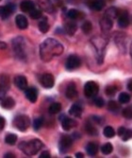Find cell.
Segmentation results:
<instances>
[{"label":"cell","instance_id":"cell-6","mask_svg":"<svg viewBox=\"0 0 132 158\" xmlns=\"http://www.w3.org/2000/svg\"><path fill=\"white\" fill-rule=\"evenodd\" d=\"M73 145V138L70 135H63L62 136L60 143H58V148L62 153L67 152L71 146Z\"/></svg>","mask_w":132,"mask_h":158},{"label":"cell","instance_id":"cell-31","mask_svg":"<svg viewBox=\"0 0 132 158\" xmlns=\"http://www.w3.org/2000/svg\"><path fill=\"white\" fill-rule=\"evenodd\" d=\"M104 135L107 137V138H112L114 135H115V131H114V129L110 126H107L105 127L104 129Z\"/></svg>","mask_w":132,"mask_h":158},{"label":"cell","instance_id":"cell-50","mask_svg":"<svg viewBox=\"0 0 132 158\" xmlns=\"http://www.w3.org/2000/svg\"><path fill=\"white\" fill-rule=\"evenodd\" d=\"M0 1H1V0H0Z\"/></svg>","mask_w":132,"mask_h":158},{"label":"cell","instance_id":"cell-43","mask_svg":"<svg viewBox=\"0 0 132 158\" xmlns=\"http://www.w3.org/2000/svg\"><path fill=\"white\" fill-rule=\"evenodd\" d=\"M50 152H47V151H45V152H42L41 154H40V158H50Z\"/></svg>","mask_w":132,"mask_h":158},{"label":"cell","instance_id":"cell-21","mask_svg":"<svg viewBox=\"0 0 132 158\" xmlns=\"http://www.w3.org/2000/svg\"><path fill=\"white\" fill-rule=\"evenodd\" d=\"M64 30H65L67 34H69L70 36H73L76 33V31L78 30V26H77V24L74 21H69V22H67L65 24Z\"/></svg>","mask_w":132,"mask_h":158},{"label":"cell","instance_id":"cell-38","mask_svg":"<svg viewBox=\"0 0 132 158\" xmlns=\"http://www.w3.org/2000/svg\"><path fill=\"white\" fill-rule=\"evenodd\" d=\"M116 91H117V88L115 87V86H112V85H110V86H108V87L106 88V94L108 95V96H114L115 95V93H116Z\"/></svg>","mask_w":132,"mask_h":158},{"label":"cell","instance_id":"cell-48","mask_svg":"<svg viewBox=\"0 0 132 158\" xmlns=\"http://www.w3.org/2000/svg\"><path fill=\"white\" fill-rule=\"evenodd\" d=\"M76 157H77V158H82V157H84V156H83V153L78 152V153H76Z\"/></svg>","mask_w":132,"mask_h":158},{"label":"cell","instance_id":"cell-42","mask_svg":"<svg viewBox=\"0 0 132 158\" xmlns=\"http://www.w3.org/2000/svg\"><path fill=\"white\" fill-rule=\"evenodd\" d=\"M6 126V120L3 117L0 116V132H1Z\"/></svg>","mask_w":132,"mask_h":158},{"label":"cell","instance_id":"cell-46","mask_svg":"<svg viewBox=\"0 0 132 158\" xmlns=\"http://www.w3.org/2000/svg\"><path fill=\"white\" fill-rule=\"evenodd\" d=\"M127 88H128L129 91L132 92V80L128 81V83H127Z\"/></svg>","mask_w":132,"mask_h":158},{"label":"cell","instance_id":"cell-23","mask_svg":"<svg viewBox=\"0 0 132 158\" xmlns=\"http://www.w3.org/2000/svg\"><path fill=\"white\" fill-rule=\"evenodd\" d=\"M86 152L87 153L91 155V156H94L98 152V146L96 143H94V142H91L89 143L87 146H86Z\"/></svg>","mask_w":132,"mask_h":158},{"label":"cell","instance_id":"cell-39","mask_svg":"<svg viewBox=\"0 0 132 158\" xmlns=\"http://www.w3.org/2000/svg\"><path fill=\"white\" fill-rule=\"evenodd\" d=\"M123 116L126 118H132V108L130 107H127L126 109L123 110Z\"/></svg>","mask_w":132,"mask_h":158},{"label":"cell","instance_id":"cell-37","mask_svg":"<svg viewBox=\"0 0 132 158\" xmlns=\"http://www.w3.org/2000/svg\"><path fill=\"white\" fill-rule=\"evenodd\" d=\"M7 90H8V87H7V86H5V85L2 84V83H0V100H2V99L6 97Z\"/></svg>","mask_w":132,"mask_h":158},{"label":"cell","instance_id":"cell-41","mask_svg":"<svg viewBox=\"0 0 132 158\" xmlns=\"http://www.w3.org/2000/svg\"><path fill=\"white\" fill-rule=\"evenodd\" d=\"M94 102L95 106H97L99 108L104 106V99L102 98H95L94 100Z\"/></svg>","mask_w":132,"mask_h":158},{"label":"cell","instance_id":"cell-4","mask_svg":"<svg viewBox=\"0 0 132 158\" xmlns=\"http://www.w3.org/2000/svg\"><path fill=\"white\" fill-rule=\"evenodd\" d=\"M13 126L21 132H26L30 126V119L26 114H19L13 119Z\"/></svg>","mask_w":132,"mask_h":158},{"label":"cell","instance_id":"cell-44","mask_svg":"<svg viewBox=\"0 0 132 158\" xmlns=\"http://www.w3.org/2000/svg\"><path fill=\"white\" fill-rule=\"evenodd\" d=\"M126 130V129L125 127H120V128L118 129V131H117V134H118V135H119V136H121V137H122V135L125 134Z\"/></svg>","mask_w":132,"mask_h":158},{"label":"cell","instance_id":"cell-49","mask_svg":"<svg viewBox=\"0 0 132 158\" xmlns=\"http://www.w3.org/2000/svg\"><path fill=\"white\" fill-rule=\"evenodd\" d=\"M130 55H131V58H132V43H131V47H130Z\"/></svg>","mask_w":132,"mask_h":158},{"label":"cell","instance_id":"cell-18","mask_svg":"<svg viewBox=\"0 0 132 158\" xmlns=\"http://www.w3.org/2000/svg\"><path fill=\"white\" fill-rule=\"evenodd\" d=\"M20 9L24 12H30L33 9H35V4L31 0H23L20 4Z\"/></svg>","mask_w":132,"mask_h":158},{"label":"cell","instance_id":"cell-28","mask_svg":"<svg viewBox=\"0 0 132 158\" xmlns=\"http://www.w3.org/2000/svg\"><path fill=\"white\" fill-rule=\"evenodd\" d=\"M39 30L42 33H46L49 31V24L47 23L46 18H43L42 20L40 21V23H39Z\"/></svg>","mask_w":132,"mask_h":158},{"label":"cell","instance_id":"cell-20","mask_svg":"<svg viewBox=\"0 0 132 158\" xmlns=\"http://www.w3.org/2000/svg\"><path fill=\"white\" fill-rule=\"evenodd\" d=\"M37 3L43 10H46L47 12L54 11V7H53L52 3L50 2V0H37Z\"/></svg>","mask_w":132,"mask_h":158},{"label":"cell","instance_id":"cell-7","mask_svg":"<svg viewBox=\"0 0 132 158\" xmlns=\"http://www.w3.org/2000/svg\"><path fill=\"white\" fill-rule=\"evenodd\" d=\"M80 64H81V61L78 56L70 55L66 61L65 66H66L67 70H75V69L78 68L80 66Z\"/></svg>","mask_w":132,"mask_h":158},{"label":"cell","instance_id":"cell-8","mask_svg":"<svg viewBox=\"0 0 132 158\" xmlns=\"http://www.w3.org/2000/svg\"><path fill=\"white\" fill-rule=\"evenodd\" d=\"M40 81H41V84H42L45 88H46V89L52 88L53 86H54V84H55V79H54L53 75H52V74H49V73L43 74V75L41 77Z\"/></svg>","mask_w":132,"mask_h":158},{"label":"cell","instance_id":"cell-36","mask_svg":"<svg viewBox=\"0 0 132 158\" xmlns=\"http://www.w3.org/2000/svg\"><path fill=\"white\" fill-rule=\"evenodd\" d=\"M29 14H30V17L33 19H40L42 17V10L38 9H33L29 12Z\"/></svg>","mask_w":132,"mask_h":158},{"label":"cell","instance_id":"cell-5","mask_svg":"<svg viewBox=\"0 0 132 158\" xmlns=\"http://www.w3.org/2000/svg\"><path fill=\"white\" fill-rule=\"evenodd\" d=\"M99 92V86L95 81H90L84 86V94L87 98H94Z\"/></svg>","mask_w":132,"mask_h":158},{"label":"cell","instance_id":"cell-45","mask_svg":"<svg viewBox=\"0 0 132 158\" xmlns=\"http://www.w3.org/2000/svg\"><path fill=\"white\" fill-rule=\"evenodd\" d=\"M6 48H7L6 43H4V42H1V41H0V49H5Z\"/></svg>","mask_w":132,"mask_h":158},{"label":"cell","instance_id":"cell-47","mask_svg":"<svg viewBox=\"0 0 132 158\" xmlns=\"http://www.w3.org/2000/svg\"><path fill=\"white\" fill-rule=\"evenodd\" d=\"M4 157H5V158H8V157H10V158H14V157H15V155H14L13 153H6V154L4 155Z\"/></svg>","mask_w":132,"mask_h":158},{"label":"cell","instance_id":"cell-27","mask_svg":"<svg viewBox=\"0 0 132 158\" xmlns=\"http://www.w3.org/2000/svg\"><path fill=\"white\" fill-rule=\"evenodd\" d=\"M5 142L8 145H15L17 142V135L15 134H8L5 137Z\"/></svg>","mask_w":132,"mask_h":158},{"label":"cell","instance_id":"cell-11","mask_svg":"<svg viewBox=\"0 0 132 158\" xmlns=\"http://www.w3.org/2000/svg\"><path fill=\"white\" fill-rule=\"evenodd\" d=\"M26 98L29 100L30 102L34 103L37 102L38 98V90L35 87H28L25 90Z\"/></svg>","mask_w":132,"mask_h":158},{"label":"cell","instance_id":"cell-35","mask_svg":"<svg viewBox=\"0 0 132 158\" xmlns=\"http://www.w3.org/2000/svg\"><path fill=\"white\" fill-rule=\"evenodd\" d=\"M108 108L110 111L111 112H117L119 109H120V104L117 103L114 100H111V102H109V105H108Z\"/></svg>","mask_w":132,"mask_h":158},{"label":"cell","instance_id":"cell-15","mask_svg":"<svg viewBox=\"0 0 132 158\" xmlns=\"http://www.w3.org/2000/svg\"><path fill=\"white\" fill-rule=\"evenodd\" d=\"M0 105L4 109L10 110L15 106V100L10 97H5L2 100H0Z\"/></svg>","mask_w":132,"mask_h":158},{"label":"cell","instance_id":"cell-13","mask_svg":"<svg viewBox=\"0 0 132 158\" xmlns=\"http://www.w3.org/2000/svg\"><path fill=\"white\" fill-rule=\"evenodd\" d=\"M78 125L77 121L73 118H64L62 120V126L64 131H70L71 129L75 128Z\"/></svg>","mask_w":132,"mask_h":158},{"label":"cell","instance_id":"cell-10","mask_svg":"<svg viewBox=\"0 0 132 158\" xmlns=\"http://www.w3.org/2000/svg\"><path fill=\"white\" fill-rule=\"evenodd\" d=\"M113 26V20L106 15L103 16V18L101 19L100 21V27H101V30L103 31L104 32H109Z\"/></svg>","mask_w":132,"mask_h":158},{"label":"cell","instance_id":"cell-14","mask_svg":"<svg viewBox=\"0 0 132 158\" xmlns=\"http://www.w3.org/2000/svg\"><path fill=\"white\" fill-rule=\"evenodd\" d=\"M14 83L20 90H26L27 88V80L25 76H16L15 79H14Z\"/></svg>","mask_w":132,"mask_h":158},{"label":"cell","instance_id":"cell-2","mask_svg":"<svg viewBox=\"0 0 132 158\" xmlns=\"http://www.w3.org/2000/svg\"><path fill=\"white\" fill-rule=\"evenodd\" d=\"M43 147L42 142L40 139H32L29 141H24L19 144V149L27 156L37 154Z\"/></svg>","mask_w":132,"mask_h":158},{"label":"cell","instance_id":"cell-25","mask_svg":"<svg viewBox=\"0 0 132 158\" xmlns=\"http://www.w3.org/2000/svg\"><path fill=\"white\" fill-rule=\"evenodd\" d=\"M119 14H120V12H119V10L118 9H116L114 7H111L109 10H107V11L105 12L104 15H106V16H108V17H110V18H111L113 20V19L118 17Z\"/></svg>","mask_w":132,"mask_h":158},{"label":"cell","instance_id":"cell-30","mask_svg":"<svg viewBox=\"0 0 132 158\" xmlns=\"http://www.w3.org/2000/svg\"><path fill=\"white\" fill-rule=\"evenodd\" d=\"M81 28H82V31L86 34L90 33L93 30V25L90 21H85L83 23V25L81 26Z\"/></svg>","mask_w":132,"mask_h":158},{"label":"cell","instance_id":"cell-1","mask_svg":"<svg viewBox=\"0 0 132 158\" xmlns=\"http://www.w3.org/2000/svg\"><path fill=\"white\" fill-rule=\"evenodd\" d=\"M63 52V46L60 42L48 38L40 46V56L43 62H50L54 57L60 56Z\"/></svg>","mask_w":132,"mask_h":158},{"label":"cell","instance_id":"cell-29","mask_svg":"<svg viewBox=\"0 0 132 158\" xmlns=\"http://www.w3.org/2000/svg\"><path fill=\"white\" fill-rule=\"evenodd\" d=\"M85 130L87 131V133L91 135H97V130L96 128L91 123V122H87L86 125H85Z\"/></svg>","mask_w":132,"mask_h":158},{"label":"cell","instance_id":"cell-32","mask_svg":"<svg viewBox=\"0 0 132 158\" xmlns=\"http://www.w3.org/2000/svg\"><path fill=\"white\" fill-rule=\"evenodd\" d=\"M101 151L104 154H110L113 151V146L110 144V143H106V144H104L103 146H102Z\"/></svg>","mask_w":132,"mask_h":158},{"label":"cell","instance_id":"cell-17","mask_svg":"<svg viewBox=\"0 0 132 158\" xmlns=\"http://www.w3.org/2000/svg\"><path fill=\"white\" fill-rule=\"evenodd\" d=\"M15 23L16 26L20 28V30H26L28 27V21L26 19V17L23 14H18L15 18Z\"/></svg>","mask_w":132,"mask_h":158},{"label":"cell","instance_id":"cell-3","mask_svg":"<svg viewBox=\"0 0 132 158\" xmlns=\"http://www.w3.org/2000/svg\"><path fill=\"white\" fill-rule=\"evenodd\" d=\"M12 48L16 57L19 59H24L26 57V44L22 37H16L12 41Z\"/></svg>","mask_w":132,"mask_h":158},{"label":"cell","instance_id":"cell-34","mask_svg":"<svg viewBox=\"0 0 132 158\" xmlns=\"http://www.w3.org/2000/svg\"><path fill=\"white\" fill-rule=\"evenodd\" d=\"M118 99L120 103H128L130 102V96L127 93H121Z\"/></svg>","mask_w":132,"mask_h":158},{"label":"cell","instance_id":"cell-9","mask_svg":"<svg viewBox=\"0 0 132 158\" xmlns=\"http://www.w3.org/2000/svg\"><path fill=\"white\" fill-rule=\"evenodd\" d=\"M14 10H15V6L11 3L5 6H0V17L2 19H7L13 13Z\"/></svg>","mask_w":132,"mask_h":158},{"label":"cell","instance_id":"cell-16","mask_svg":"<svg viewBox=\"0 0 132 158\" xmlns=\"http://www.w3.org/2000/svg\"><path fill=\"white\" fill-rule=\"evenodd\" d=\"M118 25L121 27H127L129 25V16L126 11L120 12L118 16Z\"/></svg>","mask_w":132,"mask_h":158},{"label":"cell","instance_id":"cell-22","mask_svg":"<svg viewBox=\"0 0 132 158\" xmlns=\"http://www.w3.org/2000/svg\"><path fill=\"white\" fill-rule=\"evenodd\" d=\"M106 3L104 0H90L89 7L94 10H101L105 7Z\"/></svg>","mask_w":132,"mask_h":158},{"label":"cell","instance_id":"cell-12","mask_svg":"<svg viewBox=\"0 0 132 158\" xmlns=\"http://www.w3.org/2000/svg\"><path fill=\"white\" fill-rule=\"evenodd\" d=\"M65 95L67 98L69 99H74L78 97V90H77V86L74 82H71L66 88Z\"/></svg>","mask_w":132,"mask_h":158},{"label":"cell","instance_id":"cell-26","mask_svg":"<svg viewBox=\"0 0 132 158\" xmlns=\"http://www.w3.org/2000/svg\"><path fill=\"white\" fill-rule=\"evenodd\" d=\"M61 111H62V104L60 102H53L48 108V112L51 114H56L58 113H60Z\"/></svg>","mask_w":132,"mask_h":158},{"label":"cell","instance_id":"cell-40","mask_svg":"<svg viewBox=\"0 0 132 158\" xmlns=\"http://www.w3.org/2000/svg\"><path fill=\"white\" fill-rule=\"evenodd\" d=\"M130 138H132V130H126L125 134L122 135V139L124 141H127Z\"/></svg>","mask_w":132,"mask_h":158},{"label":"cell","instance_id":"cell-33","mask_svg":"<svg viewBox=\"0 0 132 158\" xmlns=\"http://www.w3.org/2000/svg\"><path fill=\"white\" fill-rule=\"evenodd\" d=\"M42 124H43V118L42 117L37 118L33 121V129H34L35 131H38V130H40V129H41Z\"/></svg>","mask_w":132,"mask_h":158},{"label":"cell","instance_id":"cell-19","mask_svg":"<svg viewBox=\"0 0 132 158\" xmlns=\"http://www.w3.org/2000/svg\"><path fill=\"white\" fill-rule=\"evenodd\" d=\"M82 111H83V109H82L81 105L78 103H75L71 106V108L69 110V114L74 118H79L82 114Z\"/></svg>","mask_w":132,"mask_h":158},{"label":"cell","instance_id":"cell-24","mask_svg":"<svg viewBox=\"0 0 132 158\" xmlns=\"http://www.w3.org/2000/svg\"><path fill=\"white\" fill-rule=\"evenodd\" d=\"M67 15L70 19L72 20H77V19H79L81 17H83V14L81 11L76 10V9H72L70 10L68 12H67Z\"/></svg>","mask_w":132,"mask_h":158}]
</instances>
